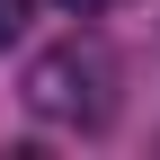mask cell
<instances>
[{
  "instance_id": "6da1fadb",
  "label": "cell",
  "mask_w": 160,
  "mask_h": 160,
  "mask_svg": "<svg viewBox=\"0 0 160 160\" xmlns=\"http://www.w3.org/2000/svg\"><path fill=\"white\" fill-rule=\"evenodd\" d=\"M27 107L45 116V125H80V133H98L116 116V62L98 45H53V53H36L27 62Z\"/></svg>"
},
{
  "instance_id": "7a4b0ae2",
  "label": "cell",
  "mask_w": 160,
  "mask_h": 160,
  "mask_svg": "<svg viewBox=\"0 0 160 160\" xmlns=\"http://www.w3.org/2000/svg\"><path fill=\"white\" fill-rule=\"evenodd\" d=\"M27 18H36V0H0V53L27 36Z\"/></svg>"
},
{
  "instance_id": "3957f363",
  "label": "cell",
  "mask_w": 160,
  "mask_h": 160,
  "mask_svg": "<svg viewBox=\"0 0 160 160\" xmlns=\"http://www.w3.org/2000/svg\"><path fill=\"white\" fill-rule=\"evenodd\" d=\"M62 9H71V18H98V9H116V0H62Z\"/></svg>"
}]
</instances>
